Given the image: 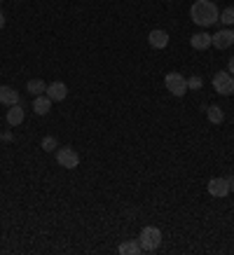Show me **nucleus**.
<instances>
[{"instance_id":"nucleus-1","label":"nucleus","mask_w":234,"mask_h":255,"mask_svg":"<svg viewBox=\"0 0 234 255\" xmlns=\"http://www.w3.org/2000/svg\"><path fill=\"white\" fill-rule=\"evenodd\" d=\"M190 17H192V21H195L197 26H211V24L218 21L220 12H218L213 0H197V2H192V7H190Z\"/></svg>"},{"instance_id":"nucleus-2","label":"nucleus","mask_w":234,"mask_h":255,"mask_svg":"<svg viewBox=\"0 0 234 255\" xmlns=\"http://www.w3.org/2000/svg\"><path fill=\"white\" fill-rule=\"evenodd\" d=\"M138 244H141V251L145 253H155L157 248L162 246V232L153 225H148V227L141 229V237H138Z\"/></svg>"},{"instance_id":"nucleus-3","label":"nucleus","mask_w":234,"mask_h":255,"mask_svg":"<svg viewBox=\"0 0 234 255\" xmlns=\"http://www.w3.org/2000/svg\"><path fill=\"white\" fill-rule=\"evenodd\" d=\"M213 89H216V94H220V96L234 94V75H230L227 71L216 73L213 75Z\"/></svg>"},{"instance_id":"nucleus-4","label":"nucleus","mask_w":234,"mask_h":255,"mask_svg":"<svg viewBox=\"0 0 234 255\" xmlns=\"http://www.w3.org/2000/svg\"><path fill=\"white\" fill-rule=\"evenodd\" d=\"M164 85H166V89L171 91L173 96H185V91H188V80L183 78L180 73H166L164 75Z\"/></svg>"},{"instance_id":"nucleus-5","label":"nucleus","mask_w":234,"mask_h":255,"mask_svg":"<svg viewBox=\"0 0 234 255\" xmlns=\"http://www.w3.org/2000/svg\"><path fill=\"white\" fill-rule=\"evenodd\" d=\"M56 162L61 164V169H75L80 167V155L73 148H56Z\"/></svg>"},{"instance_id":"nucleus-6","label":"nucleus","mask_w":234,"mask_h":255,"mask_svg":"<svg viewBox=\"0 0 234 255\" xmlns=\"http://www.w3.org/2000/svg\"><path fill=\"white\" fill-rule=\"evenodd\" d=\"M211 44L218 47V49H227V47H232L234 44V31L232 28H223V31H218L216 36H211Z\"/></svg>"},{"instance_id":"nucleus-7","label":"nucleus","mask_w":234,"mask_h":255,"mask_svg":"<svg viewBox=\"0 0 234 255\" xmlns=\"http://www.w3.org/2000/svg\"><path fill=\"white\" fill-rule=\"evenodd\" d=\"M208 192H211V197H227L230 194V180L227 178H211Z\"/></svg>"},{"instance_id":"nucleus-8","label":"nucleus","mask_w":234,"mask_h":255,"mask_svg":"<svg viewBox=\"0 0 234 255\" xmlns=\"http://www.w3.org/2000/svg\"><path fill=\"white\" fill-rule=\"evenodd\" d=\"M148 42H150V47H155V49H164V47L169 44V33L162 31V28H157V31H153V33L148 36Z\"/></svg>"},{"instance_id":"nucleus-9","label":"nucleus","mask_w":234,"mask_h":255,"mask_svg":"<svg viewBox=\"0 0 234 255\" xmlns=\"http://www.w3.org/2000/svg\"><path fill=\"white\" fill-rule=\"evenodd\" d=\"M45 94L52 98V101H63V98L68 96V87H66L63 82H52V85H47Z\"/></svg>"},{"instance_id":"nucleus-10","label":"nucleus","mask_w":234,"mask_h":255,"mask_svg":"<svg viewBox=\"0 0 234 255\" xmlns=\"http://www.w3.org/2000/svg\"><path fill=\"white\" fill-rule=\"evenodd\" d=\"M0 103H2V106H17V103H19L17 89H12V87H0Z\"/></svg>"},{"instance_id":"nucleus-11","label":"nucleus","mask_w":234,"mask_h":255,"mask_svg":"<svg viewBox=\"0 0 234 255\" xmlns=\"http://www.w3.org/2000/svg\"><path fill=\"white\" fill-rule=\"evenodd\" d=\"M190 44H192V49H199V52H204L211 47V36L208 33H197V36L190 38Z\"/></svg>"},{"instance_id":"nucleus-12","label":"nucleus","mask_w":234,"mask_h":255,"mask_svg":"<svg viewBox=\"0 0 234 255\" xmlns=\"http://www.w3.org/2000/svg\"><path fill=\"white\" fill-rule=\"evenodd\" d=\"M24 115H26V113H24V108L19 106V103H17V106H9V110H7V122L12 124V127H17V124L24 122Z\"/></svg>"},{"instance_id":"nucleus-13","label":"nucleus","mask_w":234,"mask_h":255,"mask_svg":"<svg viewBox=\"0 0 234 255\" xmlns=\"http://www.w3.org/2000/svg\"><path fill=\"white\" fill-rule=\"evenodd\" d=\"M49 108H52V98L49 96H36V101H33V110H36L38 115H47L49 113Z\"/></svg>"},{"instance_id":"nucleus-14","label":"nucleus","mask_w":234,"mask_h":255,"mask_svg":"<svg viewBox=\"0 0 234 255\" xmlns=\"http://www.w3.org/2000/svg\"><path fill=\"white\" fill-rule=\"evenodd\" d=\"M117 253L119 255H138L141 253V244L138 241H124L117 246Z\"/></svg>"},{"instance_id":"nucleus-15","label":"nucleus","mask_w":234,"mask_h":255,"mask_svg":"<svg viewBox=\"0 0 234 255\" xmlns=\"http://www.w3.org/2000/svg\"><path fill=\"white\" fill-rule=\"evenodd\" d=\"M206 117L211 124H223V120H225V115H223V108L220 106H211L206 108Z\"/></svg>"},{"instance_id":"nucleus-16","label":"nucleus","mask_w":234,"mask_h":255,"mask_svg":"<svg viewBox=\"0 0 234 255\" xmlns=\"http://www.w3.org/2000/svg\"><path fill=\"white\" fill-rule=\"evenodd\" d=\"M26 89H28V94H36V96H40V94H45V91H47V85L42 82V80H28Z\"/></svg>"},{"instance_id":"nucleus-17","label":"nucleus","mask_w":234,"mask_h":255,"mask_svg":"<svg viewBox=\"0 0 234 255\" xmlns=\"http://www.w3.org/2000/svg\"><path fill=\"white\" fill-rule=\"evenodd\" d=\"M218 21H223V24H225L227 28L234 26V7L223 9V12H220V17H218Z\"/></svg>"},{"instance_id":"nucleus-18","label":"nucleus","mask_w":234,"mask_h":255,"mask_svg":"<svg viewBox=\"0 0 234 255\" xmlns=\"http://www.w3.org/2000/svg\"><path fill=\"white\" fill-rule=\"evenodd\" d=\"M56 148H59V143H56L54 136H45L42 138V150L45 152H56Z\"/></svg>"},{"instance_id":"nucleus-19","label":"nucleus","mask_w":234,"mask_h":255,"mask_svg":"<svg viewBox=\"0 0 234 255\" xmlns=\"http://www.w3.org/2000/svg\"><path fill=\"white\" fill-rule=\"evenodd\" d=\"M201 85H204V80L199 78V75H192L188 80V89H201Z\"/></svg>"},{"instance_id":"nucleus-20","label":"nucleus","mask_w":234,"mask_h":255,"mask_svg":"<svg viewBox=\"0 0 234 255\" xmlns=\"http://www.w3.org/2000/svg\"><path fill=\"white\" fill-rule=\"evenodd\" d=\"M227 73H230V75H234V56H232V59H230V66H227Z\"/></svg>"},{"instance_id":"nucleus-21","label":"nucleus","mask_w":234,"mask_h":255,"mask_svg":"<svg viewBox=\"0 0 234 255\" xmlns=\"http://www.w3.org/2000/svg\"><path fill=\"white\" fill-rule=\"evenodd\" d=\"M227 180H230V192H234V176H230Z\"/></svg>"},{"instance_id":"nucleus-22","label":"nucleus","mask_w":234,"mask_h":255,"mask_svg":"<svg viewBox=\"0 0 234 255\" xmlns=\"http://www.w3.org/2000/svg\"><path fill=\"white\" fill-rule=\"evenodd\" d=\"M2 26H5V14L0 12V31H2Z\"/></svg>"},{"instance_id":"nucleus-23","label":"nucleus","mask_w":234,"mask_h":255,"mask_svg":"<svg viewBox=\"0 0 234 255\" xmlns=\"http://www.w3.org/2000/svg\"><path fill=\"white\" fill-rule=\"evenodd\" d=\"M0 141H2V133H0Z\"/></svg>"},{"instance_id":"nucleus-24","label":"nucleus","mask_w":234,"mask_h":255,"mask_svg":"<svg viewBox=\"0 0 234 255\" xmlns=\"http://www.w3.org/2000/svg\"><path fill=\"white\" fill-rule=\"evenodd\" d=\"M0 2H2V0H0Z\"/></svg>"}]
</instances>
